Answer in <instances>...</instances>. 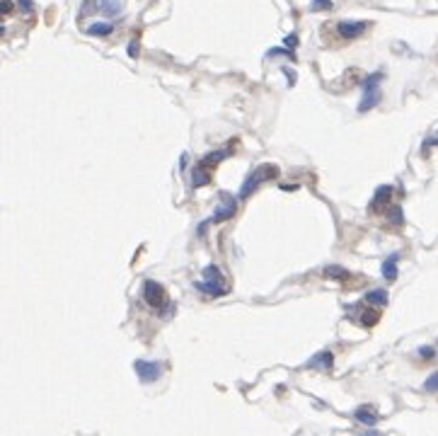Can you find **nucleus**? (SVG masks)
I'll return each mask as SVG.
<instances>
[{
	"mask_svg": "<svg viewBox=\"0 0 438 436\" xmlns=\"http://www.w3.org/2000/svg\"><path fill=\"white\" fill-rule=\"evenodd\" d=\"M17 5H20V8H22V10H24V12H32V10H34V5H32V0H20Z\"/></svg>",
	"mask_w": 438,
	"mask_h": 436,
	"instance_id": "nucleus-28",
	"label": "nucleus"
},
{
	"mask_svg": "<svg viewBox=\"0 0 438 436\" xmlns=\"http://www.w3.org/2000/svg\"><path fill=\"white\" fill-rule=\"evenodd\" d=\"M388 221H390V223H395V225H402V223H404V211H402V206H390Z\"/></svg>",
	"mask_w": 438,
	"mask_h": 436,
	"instance_id": "nucleus-19",
	"label": "nucleus"
},
{
	"mask_svg": "<svg viewBox=\"0 0 438 436\" xmlns=\"http://www.w3.org/2000/svg\"><path fill=\"white\" fill-rule=\"evenodd\" d=\"M143 301H145L150 308L162 310V308L167 305V291H165V286L158 284V281H153V279H145V281H143Z\"/></svg>",
	"mask_w": 438,
	"mask_h": 436,
	"instance_id": "nucleus-3",
	"label": "nucleus"
},
{
	"mask_svg": "<svg viewBox=\"0 0 438 436\" xmlns=\"http://www.w3.org/2000/svg\"><path fill=\"white\" fill-rule=\"evenodd\" d=\"M211 182V170H203V167H196L191 172V184L194 187H206Z\"/></svg>",
	"mask_w": 438,
	"mask_h": 436,
	"instance_id": "nucleus-17",
	"label": "nucleus"
},
{
	"mask_svg": "<svg viewBox=\"0 0 438 436\" xmlns=\"http://www.w3.org/2000/svg\"><path fill=\"white\" fill-rule=\"evenodd\" d=\"M322 274L327 276V279H348V272L344 269V267H337V264H329V267H325V272Z\"/></svg>",
	"mask_w": 438,
	"mask_h": 436,
	"instance_id": "nucleus-18",
	"label": "nucleus"
},
{
	"mask_svg": "<svg viewBox=\"0 0 438 436\" xmlns=\"http://www.w3.org/2000/svg\"><path fill=\"white\" fill-rule=\"evenodd\" d=\"M419 356H421V359H433V356H436V349H433V346H419Z\"/></svg>",
	"mask_w": 438,
	"mask_h": 436,
	"instance_id": "nucleus-25",
	"label": "nucleus"
},
{
	"mask_svg": "<svg viewBox=\"0 0 438 436\" xmlns=\"http://www.w3.org/2000/svg\"><path fill=\"white\" fill-rule=\"evenodd\" d=\"M397 262H399V254H390L388 259L383 262V276L388 281H395L399 276V269H397Z\"/></svg>",
	"mask_w": 438,
	"mask_h": 436,
	"instance_id": "nucleus-12",
	"label": "nucleus"
},
{
	"mask_svg": "<svg viewBox=\"0 0 438 436\" xmlns=\"http://www.w3.org/2000/svg\"><path fill=\"white\" fill-rule=\"evenodd\" d=\"M276 177H279V167H276V165H271V162H264V165H259L257 170H254V172H252L247 180H245V184L240 187L238 199H247L249 194L257 192L259 184L269 182V180H276Z\"/></svg>",
	"mask_w": 438,
	"mask_h": 436,
	"instance_id": "nucleus-1",
	"label": "nucleus"
},
{
	"mask_svg": "<svg viewBox=\"0 0 438 436\" xmlns=\"http://www.w3.org/2000/svg\"><path fill=\"white\" fill-rule=\"evenodd\" d=\"M228 155H230L228 151H213V153H209V155H203V160L199 162V167H203V170H211V167H216L218 162L225 160Z\"/></svg>",
	"mask_w": 438,
	"mask_h": 436,
	"instance_id": "nucleus-13",
	"label": "nucleus"
},
{
	"mask_svg": "<svg viewBox=\"0 0 438 436\" xmlns=\"http://www.w3.org/2000/svg\"><path fill=\"white\" fill-rule=\"evenodd\" d=\"M390 199H392V187H390V184H380L378 189H375V194H373V201H370V211H378L380 206L390 204Z\"/></svg>",
	"mask_w": 438,
	"mask_h": 436,
	"instance_id": "nucleus-9",
	"label": "nucleus"
},
{
	"mask_svg": "<svg viewBox=\"0 0 438 436\" xmlns=\"http://www.w3.org/2000/svg\"><path fill=\"white\" fill-rule=\"evenodd\" d=\"M15 10V3L12 0H0V15H10Z\"/></svg>",
	"mask_w": 438,
	"mask_h": 436,
	"instance_id": "nucleus-24",
	"label": "nucleus"
},
{
	"mask_svg": "<svg viewBox=\"0 0 438 436\" xmlns=\"http://www.w3.org/2000/svg\"><path fill=\"white\" fill-rule=\"evenodd\" d=\"M129 56L131 59H138V39H133L129 44Z\"/></svg>",
	"mask_w": 438,
	"mask_h": 436,
	"instance_id": "nucleus-27",
	"label": "nucleus"
},
{
	"mask_svg": "<svg viewBox=\"0 0 438 436\" xmlns=\"http://www.w3.org/2000/svg\"><path fill=\"white\" fill-rule=\"evenodd\" d=\"M380 80H383V73H373V75H368L366 80H363V97H361L359 102V112L366 114L368 109H373L375 104L380 102Z\"/></svg>",
	"mask_w": 438,
	"mask_h": 436,
	"instance_id": "nucleus-2",
	"label": "nucleus"
},
{
	"mask_svg": "<svg viewBox=\"0 0 438 436\" xmlns=\"http://www.w3.org/2000/svg\"><path fill=\"white\" fill-rule=\"evenodd\" d=\"M370 22H363V20H341L337 24V32L341 39H356V37H361L363 32L368 30Z\"/></svg>",
	"mask_w": 438,
	"mask_h": 436,
	"instance_id": "nucleus-6",
	"label": "nucleus"
},
{
	"mask_svg": "<svg viewBox=\"0 0 438 436\" xmlns=\"http://www.w3.org/2000/svg\"><path fill=\"white\" fill-rule=\"evenodd\" d=\"M92 12L116 17V15H121V3L119 0H85L82 8H80V15H92Z\"/></svg>",
	"mask_w": 438,
	"mask_h": 436,
	"instance_id": "nucleus-4",
	"label": "nucleus"
},
{
	"mask_svg": "<svg viewBox=\"0 0 438 436\" xmlns=\"http://www.w3.org/2000/svg\"><path fill=\"white\" fill-rule=\"evenodd\" d=\"M3 34H5V27H3V24H0V37H3Z\"/></svg>",
	"mask_w": 438,
	"mask_h": 436,
	"instance_id": "nucleus-30",
	"label": "nucleus"
},
{
	"mask_svg": "<svg viewBox=\"0 0 438 436\" xmlns=\"http://www.w3.org/2000/svg\"><path fill=\"white\" fill-rule=\"evenodd\" d=\"M354 417H356V422H361V424L366 426H375L378 424V415H375V410L368 405H361L356 412H354Z\"/></svg>",
	"mask_w": 438,
	"mask_h": 436,
	"instance_id": "nucleus-11",
	"label": "nucleus"
},
{
	"mask_svg": "<svg viewBox=\"0 0 438 436\" xmlns=\"http://www.w3.org/2000/svg\"><path fill=\"white\" fill-rule=\"evenodd\" d=\"M235 213H238V199H228V196H225V201L220 204L218 209H216V213L211 216V223H223V221H230Z\"/></svg>",
	"mask_w": 438,
	"mask_h": 436,
	"instance_id": "nucleus-7",
	"label": "nucleus"
},
{
	"mask_svg": "<svg viewBox=\"0 0 438 436\" xmlns=\"http://www.w3.org/2000/svg\"><path fill=\"white\" fill-rule=\"evenodd\" d=\"M334 8V3L332 0H312V5H310V10L317 12V10H332Z\"/></svg>",
	"mask_w": 438,
	"mask_h": 436,
	"instance_id": "nucleus-22",
	"label": "nucleus"
},
{
	"mask_svg": "<svg viewBox=\"0 0 438 436\" xmlns=\"http://www.w3.org/2000/svg\"><path fill=\"white\" fill-rule=\"evenodd\" d=\"M136 375H138L140 383H155L160 375H162V364L160 361H148V359H138L136 364Z\"/></svg>",
	"mask_w": 438,
	"mask_h": 436,
	"instance_id": "nucleus-5",
	"label": "nucleus"
},
{
	"mask_svg": "<svg viewBox=\"0 0 438 436\" xmlns=\"http://www.w3.org/2000/svg\"><path fill=\"white\" fill-rule=\"evenodd\" d=\"M308 368H322V371H332V366H334V354L332 352H319V354H315L312 359H310Z\"/></svg>",
	"mask_w": 438,
	"mask_h": 436,
	"instance_id": "nucleus-8",
	"label": "nucleus"
},
{
	"mask_svg": "<svg viewBox=\"0 0 438 436\" xmlns=\"http://www.w3.org/2000/svg\"><path fill=\"white\" fill-rule=\"evenodd\" d=\"M283 44H286V49H296V46H298V34H288V37H286V39H283Z\"/></svg>",
	"mask_w": 438,
	"mask_h": 436,
	"instance_id": "nucleus-26",
	"label": "nucleus"
},
{
	"mask_svg": "<svg viewBox=\"0 0 438 436\" xmlns=\"http://www.w3.org/2000/svg\"><path fill=\"white\" fill-rule=\"evenodd\" d=\"M424 390H426V393H438V371L436 373H431L426 381H424Z\"/></svg>",
	"mask_w": 438,
	"mask_h": 436,
	"instance_id": "nucleus-21",
	"label": "nucleus"
},
{
	"mask_svg": "<svg viewBox=\"0 0 438 436\" xmlns=\"http://www.w3.org/2000/svg\"><path fill=\"white\" fill-rule=\"evenodd\" d=\"M194 288H196V291H201V294L211 296V298H218V296L228 294V288H225V286L213 284V281H196V284H194Z\"/></svg>",
	"mask_w": 438,
	"mask_h": 436,
	"instance_id": "nucleus-10",
	"label": "nucleus"
},
{
	"mask_svg": "<svg viewBox=\"0 0 438 436\" xmlns=\"http://www.w3.org/2000/svg\"><path fill=\"white\" fill-rule=\"evenodd\" d=\"M361 315H363V317H359V323L366 325V327H370V325L378 323V313H375V310H363Z\"/></svg>",
	"mask_w": 438,
	"mask_h": 436,
	"instance_id": "nucleus-20",
	"label": "nucleus"
},
{
	"mask_svg": "<svg viewBox=\"0 0 438 436\" xmlns=\"http://www.w3.org/2000/svg\"><path fill=\"white\" fill-rule=\"evenodd\" d=\"M267 56H288L290 61L296 59V53L293 51H288V49H283V46H276V49H269V53Z\"/></svg>",
	"mask_w": 438,
	"mask_h": 436,
	"instance_id": "nucleus-23",
	"label": "nucleus"
},
{
	"mask_svg": "<svg viewBox=\"0 0 438 436\" xmlns=\"http://www.w3.org/2000/svg\"><path fill=\"white\" fill-rule=\"evenodd\" d=\"M85 32H87L90 37H109L111 32H114V24H111V22H92Z\"/></svg>",
	"mask_w": 438,
	"mask_h": 436,
	"instance_id": "nucleus-14",
	"label": "nucleus"
},
{
	"mask_svg": "<svg viewBox=\"0 0 438 436\" xmlns=\"http://www.w3.org/2000/svg\"><path fill=\"white\" fill-rule=\"evenodd\" d=\"M366 303L368 305H385L388 303V291L385 288H370L366 294Z\"/></svg>",
	"mask_w": 438,
	"mask_h": 436,
	"instance_id": "nucleus-15",
	"label": "nucleus"
},
{
	"mask_svg": "<svg viewBox=\"0 0 438 436\" xmlns=\"http://www.w3.org/2000/svg\"><path fill=\"white\" fill-rule=\"evenodd\" d=\"M201 276H203L201 281H213V284H220V281H223V272H220L216 264H209V267L201 272Z\"/></svg>",
	"mask_w": 438,
	"mask_h": 436,
	"instance_id": "nucleus-16",
	"label": "nucleus"
},
{
	"mask_svg": "<svg viewBox=\"0 0 438 436\" xmlns=\"http://www.w3.org/2000/svg\"><path fill=\"white\" fill-rule=\"evenodd\" d=\"M363 436H380L378 431H368V434H363Z\"/></svg>",
	"mask_w": 438,
	"mask_h": 436,
	"instance_id": "nucleus-29",
	"label": "nucleus"
}]
</instances>
